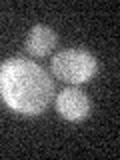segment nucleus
I'll list each match as a JSON object with an SVG mask.
<instances>
[{
    "mask_svg": "<svg viewBox=\"0 0 120 160\" xmlns=\"http://www.w3.org/2000/svg\"><path fill=\"white\" fill-rule=\"evenodd\" d=\"M54 96V82L36 62L12 56L0 64V98L10 110L24 116H38Z\"/></svg>",
    "mask_w": 120,
    "mask_h": 160,
    "instance_id": "obj_1",
    "label": "nucleus"
},
{
    "mask_svg": "<svg viewBox=\"0 0 120 160\" xmlns=\"http://www.w3.org/2000/svg\"><path fill=\"white\" fill-rule=\"evenodd\" d=\"M50 70L58 80L70 84H84L98 72V60L88 50L68 48L52 56Z\"/></svg>",
    "mask_w": 120,
    "mask_h": 160,
    "instance_id": "obj_2",
    "label": "nucleus"
},
{
    "mask_svg": "<svg viewBox=\"0 0 120 160\" xmlns=\"http://www.w3.org/2000/svg\"><path fill=\"white\" fill-rule=\"evenodd\" d=\"M56 110L68 122H80L90 114V98L76 86L64 88L56 96Z\"/></svg>",
    "mask_w": 120,
    "mask_h": 160,
    "instance_id": "obj_3",
    "label": "nucleus"
},
{
    "mask_svg": "<svg viewBox=\"0 0 120 160\" xmlns=\"http://www.w3.org/2000/svg\"><path fill=\"white\" fill-rule=\"evenodd\" d=\"M58 42V36L50 26H44V24H36V26L30 28V32L26 34V50L32 56H48L54 50Z\"/></svg>",
    "mask_w": 120,
    "mask_h": 160,
    "instance_id": "obj_4",
    "label": "nucleus"
}]
</instances>
